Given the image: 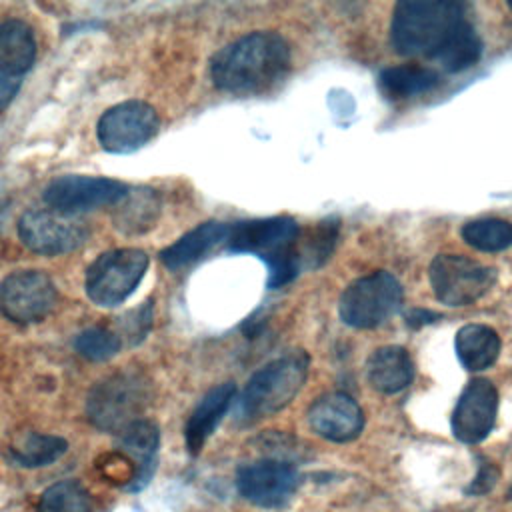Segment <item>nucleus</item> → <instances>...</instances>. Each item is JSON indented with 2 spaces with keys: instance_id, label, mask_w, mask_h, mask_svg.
<instances>
[{
  "instance_id": "1",
  "label": "nucleus",
  "mask_w": 512,
  "mask_h": 512,
  "mask_svg": "<svg viewBox=\"0 0 512 512\" xmlns=\"http://www.w3.org/2000/svg\"><path fill=\"white\" fill-rule=\"evenodd\" d=\"M292 52L276 32H250L218 50L210 62L214 86L230 94H262L290 70Z\"/></svg>"
},
{
  "instance_id": "2",
  "label": "nucleus",
  "mask_w": 512,
  "mask_h": 512,
  "mask_svg": "<svg viewBox=\"0 0 512 512\" xmlns=\"http://www.w3.org/2000/svg\"><path fill=\"white\" fill-rule=\"evenodd\" d=\"M466 20L464 4L460 2H400L392 14L390 42L400 56H424L434 62Z\"/></svg>"
},
{
  "instance_id": "3",
  "label": "nucleus",
  "mask_w": 512,
  "mask_h": 512,
  "mask_svg": "<svg viewBox=\"0 0 512 512\" xmlns=\"http://www.w3.org/2000/svg\"><path fill=\"white\" fill-rule=\"evenodd\" d=\"M300 228L290 216L246 220L230 226L226 246L232 252H248L268 266V286L280 288L300 274Z\"/></svg>"
},
{
  "instance_id": "4",
  "label": "nucleus",
  "mask_w": 512,
  "mask_h": 512,
  "mask_svg": "<svg viewBox=\"0 0 512 512\" xmlns=\"http://www.w3.org/2000/svg\"><path fill=\"white\" fill-rule=\"evenodd\" d=\"M152 400L148 378L134 370H118L98 380L86 398V416L90 424L102 432L120 434L136 420Z\"/></svg>"
},
{
  "instance_id": "5",
  "label": "nucleus",
  "mask_w": 512,
  "mask_h": 512,
  "mask_svg": "<svg viewBox=\"0 0 512 512\" xmlns=\"http://www.w3.org/2000/svg\"><path fill=\"white\" fill-rule=\"evenodd\" d=\"M310 358L302 350H294L260 368L246 384L238 412L244 420H258L280 412L302 390L308 376Z\"/></svg>"
},
{
  "instance_id": "6",
  "label": "nucleus",
  "mask_w": 512,
  "mask_h": 512,
  "mask_svg": "<svg viewBox=\"0 0 512 512\" xmlns=\"http://www.w3.org/2000/svg\"><path fill=\"white\" fill-rule=\"evenodd\" d=\"M402 286L390 272H372L356 278L340 296L338 312L352 328H376L390 320L402 306Z\"/></svg>"
},
{
  "instance_id": "7",
  "label": "nucleus",
  "mask_w": 512,
  "mask_h": 512,
  "mask_svg": "<svg viewBox=\"0 0 512 512\" xmlns=\"http://www.w3.org/2000/svg\"><path fill=\"white\" fill-rule=\"evenodd\" d=\"M148 270V254L140 248H116L98 256L86 270V294L102 306L122 304L142 282Z\"/></svg>"
},
{
  "instance_id": "8",
  "label": "nucleus",
  "mask_w": 512,
  "mask_h": 512,
  "mask_svg": "<svg viewBox=\"0 0 512 512\" xmlns=\"http://www.w3.org/2000/svg\"><path fill=\"white\" fill-rule=\"evenodd\" d=\"M430 284L446 306H468L496 284V270L462 254H438L430 264Z\"/></svg>"
},
{
  "instance_id": "9",
  "label": "nucleus",
  "mask_w": 512,
  "mask_h": 512,
  "mask_svg": "<svg viewBox=\"0 0 512 512\" xmlns=\"http://www.w3.org/2000/svg\"><path fill=\"white\" fill-rule=\"evenodd\" d=\"M160 130L158 112L144 100H126L108 108L98 124L100 146L112 154H130L148 144Z\"/></svg>"
},
{
  "instance_id": "10",
  "label": "nucleus",
  "mask_w": 512,
  "mask_h": 512,
  "mask_svg": "<svg viewBox=\"0 0 512 512\" xmlns=\"http://www.w3.org/2000/svg\"><path fill=\"white\" fill-rule=\"evenodd\" d=\"M128 194L120 180L104 176L66 174L54 178L44 190V202L60 214L78 216L104 206H116Z\"/></svg>"
},
{
  "instance_id": "11",
  "label": "nucleus",
  "mask_w": 512,
  "mask_h": 512,
  "mask_svg": "<svg viewBox=\"0 0 512 512\" xmlns=\"http://www.w3.org/2000/svg\"><path fill=\"white\" fill-rule=\"evenodd\" d=\"M58 292L42 270H18L0 282V314L16 324H34L46 318Z\"/></svg>"
},
{
  "instance_id": "12",
  "label": "nucleus",
  "mask_w": 512,
  "mask_h": 512,
  "mask_svg": "<svg viewBox=\"0 0 512 512\" xmlns=\"http://www.w3.org/2000/svg\"><path fill=\"white\" fill-rule=\"evenodd\" d=\"M300 482L294 462L278 458L248 462L236 472L238 492L260 508H284L294 498Z\"/></svg>"
},
{
  "instance_id": "13",
  "label": "nucleus",
  "mask_w": 512,
  "mask_h": 512,
  "mask_svg": "<svg viewBox=\"0 0 512 512\" xmlns=\"http://www.w3.org/2000/svg\"><path fill=\"white\" fill-rule=\"evenodd\" d=\"M88 226L78 216L54 210H30L18 220L22 244L42 256H60L80 248L88 240Z\"/></svg>"
},
{
  "instance_id": "14",
  "label": "nucleus",
  "mask_w": 512,
  "mask_h": 512,
  "mask_svg": "<svg viewBox=\"0 0 512 512\" xmlns=\"http://www.w3.org/2000/svg\"><path fill=\"white\" fill-rule=\"evenodd\" d=\"M496 414V386L486 378H474L456 400L450 420L452 434L464 444H478L492 432Z\"/></svg>"
},
{
  "instance_id": "15",
  "label": "nucleus",
  "mask_w": 512,
  "mask_h": 512,
  "mask_svg": "<svg viewBox=\"0 0 512 512\" xmlns=\"http://www.w3.org/2000/svg\"><path fill=\"white\" fill-rule=\"evenodd\" d=\"M310 428L330 442H350L364 428V414L356 400L344 392L320 396L308 408Z\"/></svg>"
},
{
  "instance_id": "16",
  "label": "nucleus",
  "mask_w": 512,
  "mask_h": 512,
  "mask_svg": "<svg viewBox=\"0 0 512 512\" xmlns=\"http://www.w3.org/2000/svg\"><path fill=\"white\" fill-rule=\"evenodd\" d=\"M158 448H160V430L150 420H144V418L136 420L134 424H130L126 430L118 434V452L130 458L136 468L134 480L128 484L126 490L136 492L150 482L158 462Z\"/></svg>"
},
{
  "instance_id": "17",
  "label": "nucleus",
  "mask_w": 512,
  "mask_h": 512,
  "mask_svg": "<svg viewBox=\"0 0 512 512\" xmlns=\"http://www.w3.org/2000/svg\"><path fill=\"white\" fill-rule=\"evenodd\" d=\"M234 394H236V386L232 382H224L210 388L202 396V400L196 404L184 428V440L190 454H198L204 448L206 440L212 436L222 416L228 412L234 400Z\"/></svg>"
},
{
  "instance_id": "18",
  "label": "nucleus",
  "mask_w": 512,
  "mask_h": 512,
  "mask_svg": "<svg viewBox=\"0 0 512 512\" xmlns=\"http://www.w3.org/2000/svg\"><path fill=\"white\" fill-rule=\"evenodd\" d=\"M230 226L224 222H204L184 236H180L174 244L164 248L160 252V260L170 270L186 268L198 260H202L206 254H210L220 244H226Z\"/></svg>"
},
{
  "instance_id": "19",
  "label": "nucleus",
  "mask_w": 512,
  "mask_h": 512,
  "mask_svg": "<svg viewBox=\"0 0 512 512\" xmlns=\"http://www.w3.org/2000/svg\"><path fill=\"white\" fill-rule=\"evenodd\" d=\"M368 382L382 394H398L414 378V362L402 346H382L366 362Z\"/></svg>"
},
{
  "instance_id": "20",
  "label": "nucleus",
  "mask_w": 512,
  "mask_h": 512,
  "mask_svg": "<svg viewBox=\"0 0 512 512\" xmlns=\"http://www.w3.org/2000/svg\"><path fill=\"white\" fill-rule=\"evenodd\" d=\"M500 336L486 324H466L456 332L454 348L460 364L470 372L490 368L500 354Z\"/></svg>"
},
{
  "instance_id": "21",
  "label": "nucleus",
  "mask_w": 512,
  "mask_h": 512,
  "mask_svg": "<svg viewBox=\"0 0 512 512\" xmlns=\"http://www.w3.org/2000/svg\"><path fill=\"white\" fill-rule=\"evenodd\" d=\"M160 196L152 188H128V194L116 204L112 222L124 234H144L160 218Z\"/></svg>"
},
{
  "instance_id": "22",
  "label": "nucleus",
  "mask_w": 512,
  "mask_h": 512,
  "mask_svg": "<svg viewBox=\"0 0 512 512\" xmlns=\"http://www.w3.org/2000/svg\"><path fill=\"white\" fill-rule=\"evenodd\" d=\"M36 60V40L32 28L22 20L0 22V70L22 76Z\"/></svg>"
},
{
  "instance_id": "23",
  "label": "nucleus",
  "mask_w": 512,
  "mask_h": 512,
  "mask_svg": "<svg viewBox=\"0 0 512 512\" xmlns=\"http://www.w3.org/2000/svg\"><path fill=\"white\" fill-rule=\"evenodd\" d=\"M380 90L390 100H404L410 96L432 92L440 84V74L430 66L398 64L380 72Z\"/></svg>"
},
{
  "instance_id": "24",
  "label": "nucleus",
  "mask_w": 512,
  "mask_h": 512,
  "mask_svg": "<svg viewBox=\"0 0 512 512\" xmlns=\"http://www.w3.org/2000/svg\"><path fill=\"white\" fill-rule=\"evenodd\" d=\"M68 450V442L56 434L28 432L8 448V460L20 468H42L54 464Z\"/></svg>"
},
{
  "instance_id": "25",
  "label": "nucleus",
  "mask_w": 512,
  "mask_h": 512,
  "mask_svg": "<svg viewBox=\"0 0 512 512\" xmlns=\"http://www.w3.org/2000/svg\"><path fill=\"white\" fill-rule=\"evenodd\" d=\"M482 56V40L470 20L462 22L446 48L436 56V64L444 72H462L474 66Z\"/></svg>"
},
{
  "instance_id": "26",
  "label": "nucleus",
  "mask_w": 512,
  "mask_h": 512,
  "mask_svg": "<svg viewBox=\"0 0 512 512\" xmlns=\"http://www.w3.org/2000/svg\"><path fill=\"white\" fill-rule=\"evenodd\" d=\"M462 238L480 252H500L512 246V224L500 218H482L464 224Z\"/></svg>"
},
{
  "instance_id": "27",
  "label": "nucleus",
  "mask_w": 512,
  "mask_h": 512,
  "mask_svg": "<svg viewBox=\"0 0 512 512\" xmlns=\"http://www.w3.org/2000/svg\"><path fill=\"white\" fill-rule=\"evenodd\" d=\"M38 512H92V500L78 480H60L42 492Z\"/></svg>"
},
{
  "instance_id": "28",
  "label": "nucleus",
  "mask_w": 512,
  "mask_h": 512,
  "mask_svg": "<svg viewBox=\"0 0 512 512\" xmlns=\"http://www.w3.org/2000/svg\"><path fill=\"white\" fill-rule=\"evenodd\" d=\"M338 238V222L326 220L320 222L306 236L298 238V264L300 272L306 268H318L332 252Z\"/></svg>"
},
{
  "instance_id": "29",
  "label": "nucleus",
  "mask_w": 512,
  "mask_h": 512,
  "mask_svg": "<svg viewBox=\"0 0 512 512\" xmlns=\"http://www.w3.org/2000/svg\"><path fill=\"white\" fill-rule=\"evenodd\" d=\"M74 348L82 358H86L90 362H104L120 352L122 340L116 332H112L108 328L92 326V328L82 330L74 338Z\"/></svg>"
},
{
  "instance_id": "30",
  "label": "nucleus",
  "mask_w": 512,
  "mask_h": 512,
  "mask_svg": "<svg viewBox=\"0 0 512 512\" xmlns=\"http://www.w3.org/2000/svg\"><path fill=\"white\" fill-rule=\"evenodd\" d=\"M150 324H152V304L146 302L118 318V328H120L118 336L120 340L126 338L128 344H138L146 338Z\"/></svg>"
},
{
  "instance_id": "31",
  "label": "nucleus",
  "mask_w": 512,
  "mask_h": 512,
  "mask_svg": "<svg viewBox=\"0 0 512 512\" xmlns=\"http://www.w3.org/2000/svg\"><path fill=\"white\" fill-rule=\"evenodd\" d=\"M500 478V470L498 466H494L492 462H482V466L478 468V474L474 476V480L466 486V494H472V496H482L486 492H490L496 482Z\"/></svg>"
},
{
  "instance_id": "32",
  "label": "nucleus",
  "mask_w": 512,
  "mask_h": 512,
  "mask_svg": "<svg viewBox=\"0 0 512 512\" xmlns=\"http://www.w3.org/2000/svg\"><path fill=\"white\" fill-rule=\"evenodd\" d=\"M22 86V76L0 70V114L12 104Z\"/></svg>"
},
{
  "instance_id": "33",
  "label": "nucleus",
  "mask_w": 512,
  "mask_h": 512,
  "mask_svg": "<svg viewBox=\"0 0 512 512\" xmlns=\"http://www.w3.org/2000/svg\"><path fill=\"white\" fill-rule=\"evenodd\" d=\"M508 496H510V500H512V486H510V492H508Z\"/></svg>"
},
{
  "instance_id": "34",
  "label": "nucleus",
  "mask_w": 512,
  "mask_h": 512,
  "mask_svg": "<svg viewBox=\"0 0 512 512\" xmlns=\"http://www.w3.org/2000/svg\"><path fill=\"white\" fill-rule=\"evenodd\" d=\"M508 4H510V8H512V2H508Z\"/></svg>"
}]
</instances>
